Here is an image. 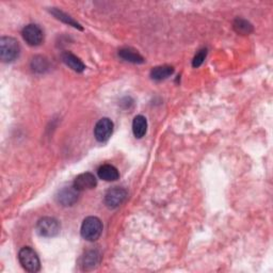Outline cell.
<instances>
[{
  "label": "cell",
  "mask_w": 273,
  "mask_h": 273,
  "mask_svg": "<svg viewBox=\"0 0 273 273\" xmlns=\"http://www.w3.org/2000/svg\"><path fill=\"white\" fill-rule=\"evenodd\" d=\"M20 47L15 39L3 37L0 39V59L5 63H10L19 58Z\"/></svg>",
  "instance_id": "obj_1"
},
{
  "label": "cell",
  "mask_w": 273,
  "mask_h": 273,
  "mask_svg": "<svg viewBox=\"0 0 273 273\" xmlns=\"http://www.w3.org/2000/svg\"><path fill=\"white\" fill-rule=\"evenodd\" d=\"M81 236L88 241H96L102 233V223L98 217L85 218L81 225Z\"/></svg>",
  "instance_id": "obj_2"
},
{
  "label": "cell",
  "mask_w": 273,
  "mask_h": 273,
  "mask_svg": "<svg viewBox=\"0 0 273 273\" xmlns=\"http://www.w3.org/2000/svg\"><path fill=\"white\" fill-rule=\"evenodd\" d=\"M20 263L26 271L36 273L41 269V263L38 254L30 247L22 248L19 253Z\"/></svg>",
  "instance_id": "obj_3"
},
{
  "label": "cell",
  "mask_w": 273,
  "mask_h": 273,
  "mask_svg": "<svg viewBox=\"0 0 273 273\" xmlns=\"http://www.w3.org/2000/svg\"><path fill=\"white\" fill-rule=\"evenodd\" d=\"M61 230L60 222L51 217H44L41 218L37 223V232L39 236L42 237H56L59 235Z\"/></svg>",
  "instance_id": "obj_4"
},
{
  "label": "cell",
  "mask_w": 273,
  "mask_h": 273,
  "mask_svg": "<svg viewBox=\"0 0 273 273\" xmlns=\"http://www.w3.org/2000/svg\"><path fill=\"white\" fill-rule=\"evenodd\" d=\"M22 38L26 41V43L30 46H39L43 43L44 39V33L43 30L39 28V26L36 24L27 25L24 29H22Z\"/></svg>",
  "instance_id": "obj_5"
},
{
  "label": "cell",
  "mask_w": 273,
  "mask_h": 273,
  "mask_svg": "<svg viewBox=\"0 0 273 273\" xmlns=\"http://www.w3.org/2000/svg\"><path fill=\"white\" fill-rule=\"evenodd\" d=\"M127 191L121 187H115L108 190L105 195V203L109 208H117L126 200Z\"/></svg>",
  "instance_id": "obj_6"
},
{
  "label": "cell",
  "mask_w": 273,
  "mask_h": 273,
  "mask_svg": "<svg viewBox=\"0 0 273 273\" xmlns=\"http://www.w3.org/2000/svg\"><path fill=\"white\" fill-rule=\"evenodd\" d=\"M113 133V122L110 118L104 117L99 119L98 124L95 125L94 135L98 142H106L109 140Z\"/></svg>",
  "instance_id": "obj_7"
},
{
  "label": "cell",
  "mask_w": 273,
  "mask_h": 273,
  "mask_svg": "<svg viewBox=\"0 0 273 273\" xmlns=\"http://www.w3.org/2000/svg\"><path fill=\"white\" fill-rule=\"evenodd\" d=\"M79 191L74 186L64 187L58 191L56 195V201L62 206H73L78 201Z\"/></svg>",
  "instance_id": "obj_8"
},
{
  "label": "cell",
  "mask_w": 273,
  "mask_h": 273,
  "mask_svg": "<svg viewBox=\"0 0 273 273\" xmlns=\"http://www.w3.org/2000/svg\"><path fill=\"white\" fill-rule=\"evenodd\" d=\"M98 185V180L92 173H82L78 175L77 177L74 180L73 186L75 187V189L79 192L85 191V190H91Z\"/></svg>",
  "instance_id": "obj_9"
},
{
  "label": "cell",
  "mask_w": 273,
  "mask_h": 273,
  "mask_svg": "<svg viewBox=\"0 0 273 273\" xmlns=\"http://www.w3.org/2000/svg\"><path fill=\"white\" fill-rule=\"evenodd\" d=\"M100 261V254L99 252L95 251V250H91V251L85 252L81 258V265L84 270H91L94 269L96 266L99 264Z\"/></svg>",
  "instance_id": "obj_10"
},
{
  "label": "cell",
  "mask_w": 273,
  "mask_h": 273,
  "mask_svg": "<svg viewBox=\"0 0 273 273\" xmlns=\"http://www.w3.org/2000/svg\"><path fill=\"white\" fill-rule=\"evenodd\" d=\"M62 60H63V62L68 67H71L73 71L77 73H82L85 70V65L83 64V62L79 59L78 57L68 53V51L62 55Z\"/></svg>",
  "instance_id": "obj_11"
},
{
  "label": "cell",
  "mask_w": 273,
  "mask_h": 273,
  "mask_svg": "<svg viewBox=\"0 0 273 273\" xmlns=\"http://www.w3.org/2000/svg\"><path fill=\"white\" fill-rule=\"evenodd\" d=\"M99 178L106 181H116L119 178V173L116 167L111 166V164H104L101 166L98 171Z\"/></svg>",
  "instance_id": "obj_12"
},
{
  "label": "cell",
  "mask_w": 273,
  "mask_h": 273,
  "mask_svg": "<svg viewBox=\"0 0 273 273\" xmlns=\"http://www.w3.org/2000/svg\"><path fill=\"white\" fill-rule=\"evenodd\" d=\"M173 73H174V68L170 65L156 66L151 71V77L153 80L161 81L164 80V79L169 78L170 76H172Z\"/></svg>",
  "instance_id": "obj_13"
},
{
  "label": "cell",
  "mask_w": 273,
  "mask_h": 273,
  "mask_svg": "<svg viewBox=\"0 0 273 273\" xmlns=\"http://www.w3.org/2000/svg\"><path fill=\"white\" fill-rule=\"evenodd\" d=\"M118 56L119 58H122L123 60L127 62H130V63L141 64L144 62L143 57H142L139 53H136V50L130 48H123L121 50H118Z\"/></svg>",
  "instance_id": "obj_14"
},
{
  "label": "cell",
  "mask_w": 273,
  "mask_h": 273,
  "mask_svg": "<svg viewBox=\"0 0 273 273\" xmlns=\"http://www.w3.org/2000/svg\"><path fill=\"white\" fill-rule=\"evenodd\" d=\"M133 132L136 138H143L147 132V121L143 116H136L133 122Z\"/></svg>",
  "instance_id": "obj_15"
},
{
  "label": "cell",
  "mask_w": 273,
  "mask_h": 273,
  "mask_svg": "<svg viewBox=\"0 0 273 273\" xmlns=\"http://www.w3.org/2000/svg\"><path fill=\"white\" fill-rule=\"evenodd\" d=\"M31 70L37 74H43L48 71L49 68V62L48 60L43 56H36L31 60L30 63Z\"/></svg>",
  "instance_id": "obj_16"
},
{
  "label": "cell",
  "mask_w": 273,
  "mask_h": 273,
  "mask_svg": "<svg viewBox=\"0 0 273 273\" xmlns=\"http://www.w3.org/2000/svg\"><path fill=\"white\" fill-rule=\"evenodd\" d=\"M50 13L53 14L56 17V19H58L59 20L65 22V24L70 25V26H73L74 28H77V29H79V30H82V27H81L80 24H79V22H77L75 20L73 19V17L68 16L64 12H62V11H60L59 9L53 8V9L50 10Z\"/></svg>",
  "instance_id": "obj_17"
},
{
  "label": "cell",
  "mask_w": 273,
  "mask_h": 273,
  "mask_svg": "<svg viewBox=\"0 0 273 273\" xmlns=\"http://www.w3.org/2000/svg\"><path fill=\"white\" fill-rule=\"evenodd\" d=\"M233 27H234V30L240 36H248V34L253 32V26L251 22L243 19L235 20Z\"/></svg>",
  "instance_id": "obj_18"
},
{
  "label": "cell",
  "mask_w": 273,
  "mask_h": 273,
  "mask_svg": "<svg viewBox=\"0 0 273 273\" xmlns=\"http://www.w3.org/2000/svg\"><path fill=\"white\" fill-rule=\"evenodd\" d=\"M206 56H207V49H201L195 55V58H193L192 66L193 67H200L203 64V62L205 61V59H206Z\"/></svg>",
  "instance_id": "obj_19"
}]
</instances>
